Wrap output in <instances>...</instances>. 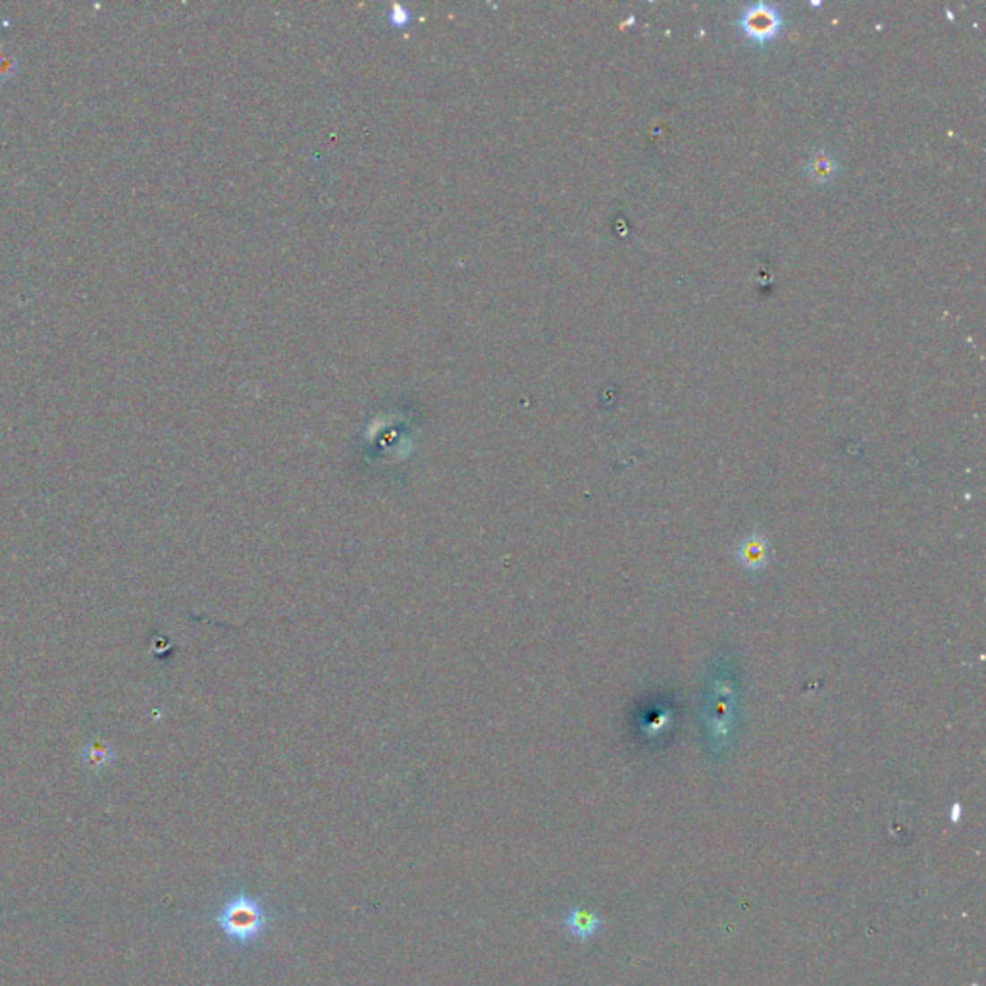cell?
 <instances>
[{
  "mask_svg": "<svg viewBox=\"0 0 986 986\" xmlns=\"http://www.w3.org/2000/svg\"><path fill=\"white\" fill-rule=\"evenodd\" d=\"M272 921L274 915L268 912L259 896H251L243 890L227 896L214 915L216 927L229 942L239 947L259 942L270 929Z\"/></svg>",
  "mask_w": 986,
  "mask_h": 986,
  "instance_id": "6da1fadb",
  "label": "cell"
},
{
  "mask_svg": "<svg viewBox=\"0 0 986 986\" xmlns=\"http://www.w3.org/2000/svg\"><path fill=\"white\" fill-rule=\"evenodd\" d=\"M565 929L572 939L586 942L594 939L601 929V919L596 912L584 907H572L565 917Z\"/></svg>",
  "mask_w": 986,
  "mask_h": 986,
  "instance_id": "7a4b0ae2",
  "label": "cell"
},
{
  "mask_svg": "<svg viewBox=\"0 0 986 986\" xmlns=\"http://www.w3.org/2000/svg\"><path fill=\"white\" fill-rule=\"evenodd\" d=\"M736 559L740 561L742 567L750 570H759L767 567V561H769V544H767L763 536L751 534L740 542L736 549Z\"/></svg>",
  "mask_w": 986,
  "mask_h": 986,
  "instance_id": "3957f363",
  "label": "cell"
},
{
  "mask_svg": "<svg viewBox=\"0 0 986 986\" xmlns=\"http://www.w3.org/2000/svg\"><path fill=\"white\" fill-rule=\"evenodd\" d=\"M775 16L773 14H751L748 16V31L755 37H767L771 35L776 28V23L773 21Z\"/></svg>",
  "mask_w": 986,
  "mask_h": 986,
  "instance_id": "277c9868",
  "label": "cell"
},
{
  "mask_svg": "<svg viewBox=\"0 0 986 986\" xmlns=\"http://www.w3.org/2000/svg\"><path fill=\"white\" fill-rule=\"evenodd\" d=\"M14 70H16V60L0 50V80H6L8 75L14 73Z\"/></svg>",
  "mask_w": 986,
  "mask_h": 986,
  "instance_id": "5b68a950",
  "label": "cell"
}]
</instances>
